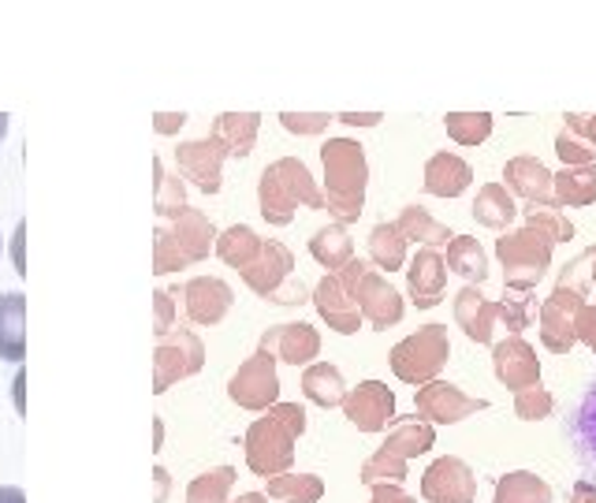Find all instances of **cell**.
I'll list each match as a JSON object with an SVG mask.
<instances>
[{
  "instance_id": "60d3db41",
  "label": "cell",
  "mask_w": 596,
  "mask_h": 503,
  "mask_svg": "<svg viewBox=\"0 0 596 503\" xmlns=\"http://www.w3.org/2000/svg\"><path fill=\"white\" fill-rule=\"evenodd\" d=\"M522 224L545 232L551 243H571L577 235L571 220L563 217V206H530L526 213H522Z\"/></svg>"
},
{
  "instance_id": "74e56055",
  "label": "cell",
  "mask_w": 596,
  "mask_h": 503,
  "mask_svg": "<svg viewBox=\"0 0 596 503\" xmlns=\"http://www.w3.org/2000/svg\"><path fill=\"white\" fill-rule=\"evenodd\" d=\"M443 127H448L451 143L485 146L496 127V120H492V112H448V116H443Z\"/></svg>"
},
{
  "instance_id": "484cf974",
  "label": "cell",
  "mask_w": 596,
  "mask_h": 503,
  "mask_svg": "<svg viewBox=\"0 0 596 503\" xmlns=\"http://www.w3.org/2000/svg\"><path fill=\"white\" fill-rule=\"evenodd\" d=\"M433 444H436V429H433V421L422 418V414H414V418H391L385 452L411 463V458L429 452Z\"/></svg>"
},
{
  "instance_id": "52a82bcc",
  "label": "cell",
  "mask_w": 596,
  "mask_h": 503,
  "mask_svg": "<svg viewBox=\"0 0 596 503\" xmlns=\"http://www.w3.org/2000/svg\"><path fill=\"white\" fill-rule=\"evenodd\" d=\"M206 366V343L191 329H168L154 343V395H165L172 384L202 373Z\"/></svg>"
},
{
  "instance_id": "be15d7a7",
  "label": "cell",
  "mask_w": 596,
  "mask_h": 503,
  "mask_svg": "<svg viewBox=\"0 0 596 503\" xmlns=\"http://www.w3.org/2000/svg\"><path fill=\"white\" fill-rule=\"evenodd\" d=\"M8 123H12V116H8V112H0V138L8 135Z\"/></svg>"
},
{
  "instance_id": "3957f363",
  "label": "cell",
  "mask_w": 596,
  "mask_h": 503,
  "mask_svg": "<svg viewBox=\"0 0 596 503\" xmlns=\"http://www.w3.org/2000/svg\"><path fill=\"white\" fill-rule=\"evenodd\" d=\"M257 206H261V217L272 228H288L299 206L325 209V191L317 187V180L299 157H280L257 180Z\"/></svg>"
},
{
  "instance_id": "30bf717a",
  "label": "cell",
  "mask_w": 596,
  "mask_h": 503,
  "mask_svg": "<svg viewBox=\"0 0 596 503\" xmlns=\"http://www.w3.org/2000/svg\"><path fill=\"white\" fill-rule=\"evenodd\" d=\"M414 407L425 421H433V426H459V421L470 418V414H482L488 403L477 400V395H466L459 384L433 377V381L417 384Z\"/></svg>"
},
{
  "instance_id": "d4e9b609",
  "label": "cell",
  "mask_w": 596,
  "mask_h": 503,
  "mask_svg": "<svg viewBox=\"0 0 596 503\" xmlns=\"http://www.w3.org/2000/svg\"><path fill=\"white\" fill-rule=\"evenodd\" d=\"M0 358L23 366L26 358V295H0Z\"/></svg>"
},
{
  "instance_id": "f907efd6",
  "label": "cell",
  "mask_w": 596,
  "mask_h": 503,
  "mask_svg": "<svg viewBox=\"0 0 596 503\" xmlns=\"http://www.w3.org/2000/svg\"><path fill=\"white\" fill-rule=\"evenodd\" d=\"M577 340L596 355V303H585L582 314H577Z\"/></svg>"
},
{
  "instance_id": "e0dca14e",
  "label": "cell",
  "mask_w": 596,
  "mask_h": 503,
  "mask_svg": "<svg viewBox=\"0 0 596 503\" xmlns=\"http://www.w3.org/2000/svg\"><path fill=\"white\" fill-rule=\"evenodd\" d=\"M443 291H448V261L440 246H422L406 269V295L417 310H433L436 303H443Z\"/></svg>"
},
{
  "instance_id": "9c48e42d",
  "label": "cell",
  "mask_w": 596,
  "mask_h": 503,
  "mask_svg": "<svg viewBox=\"0 0 596 503\" xmlns=\"http://www.w3.org/2000/svg\"><path fill=\"white\" fill-rule=\"evenodd\" d=\"M228 400L243 410H269L272 403H280V373H276V358L269 351L257 347L254 355L231 373Z\"/></svg>"
},
{
  "instance_id": "816d5d0a",
  "label": "cell",
  "mask_w": 596,
  "mask_h": 503,
  "mask_svg": "<svg viewBox=\"0 0 596 503\" xmlns=\"http://www.w3.org/2000/svg\"><path fill=\"white\" fill-rule=\"evenodd\" d=\"M373 489V496H369V503H417L414 496H406L399 484H391V481H380V484H369Z\"/></svg>"
},
{
  "instance_id": "03108f58",
  "label": "cell",
  "mask_w": 596,
  "mask_h": 503,
  "mask_svg": "<svg viewBox=\"0 0 596 503\" xmlns=\"http://www.w3.org/2000/svg\"><path fill=\"white\" fill-rule=\"evenodd\" d=\"M593 287H596V258H593Z\"/></svg>"
},
{
  "instance_id": "4316f807",
  "label": "cell",
  "mask_w": 596,
  "mask_h": 503,
  "mask_svg": "<svg viewBox=\"0 0 596 503\" xmlns=\"http://www.w3.org/2000/svg\"><path fill=\"white\" fill-rule=\"evenodd\" d=\"M302 395H306L314 407H343V395H346V384H343V373L332 366V361H309L302 369Z\"/></svg>"
},
{
  "instance_id": "d6986e66",
  "label": "cell",
  "mask_w": 596,
  "mask_h": 503,
  "mask_svg": "<svg viewBox=\"0 0 596 503\" xmlns=\"http://www.w3.org/2000/svg\"><path fill=\"white\" fill-rule=\"evenodd\" d=\"M257 347L269 351L276 361H288V366H309V361L321 355V332L306 321L272 324V329H265Z\"/></svg>"
},
{
  "instance_id": "44dd1931",
  "label": "cell",
  "mask_w": 596,
  "mask_h": 503,
  "mask_svg": "<svg viewBox=\"0 0 596 503\" xmlns=\"http://www.w3.org/2000/svg\"><path fill=\"white\" fill-rule=\"evenodd\" d=\"M231 303H235V295H231V287L220 277H198L183 287L186 317H191L194 324H202V329L224 321Z\"/></svg>"
},
{
  "instance_id": "83f0119b",
  "label": "cell",
  "mask_w": 596,
  "mask_h": 503,
  "mask_svg": "<svg viewBox=\"0 0 596 503\" xmlns=\"http://www.w3.org/2000/svg\"><path fill=\"white\" fill-rule=\"evenodd\" d=\"M443 261H448V272H455L466 284L482 287L488 280V254L474 235H451V243L443 246Z\"/></svg>"
},
{
  "instance_id": "1f68e13d",
  "label": "cell",
  "mask_w": 596,
  "mask_h": 503,
  "mask_svg": "<svg viewBox=\"0 0 596 503\" xmlns=\"http://www.w3.org/2000/svg\"><path fill=\"white\" fill-rule=\"evenodd\" d=\"M309 254H314V261L328 272L343 269V265L354 258V240L346 235V224L332 220V224H325L321 232H314V240H309Z\"/></svg>"
},
{
  "instance_id": "5b68a950",
  "label": "cell",
  "mask_w": 596,
  "mask_h": 503,
  "mask_svg": "<svg viewBox=\"0 0 596 503\" xmlns=\"http://www.w3.org/2000/svg\"><path fill=\"white\" fill-rule=\"evenodd\" d=\"M551 243L545 232L522 224L514 232H503L496 240V261L503 269L507 291H533L551 269Z\"/></svg>"
},
{
  "instance_id": "f5cc1de1",
  "label": "cell",
  "mask_w": 596,
  "mask_h": 503,
  "mask_svg": "<svg viewBox=\"0 0 596 503\" xmlns=\"http://www.w3.org/2000/svg\"><path fill=\"white\" fill-rule=\"evenodd\" d=\"M183 123H186V112H157L154 131H157V135H180Z\"/></svg>"
},
{
  "instance_id": "9f6ffc18",
  "label": "cell",
  "mask_w": 596,
  "mask_h": 503,
  "mask_svg": "<svg viewBox=\"0 0 596 503\" xmlns=\"http://www.w3.org/2000/svg\"><path fill=\"white\" fill-rule=\"evenodd\" d=\"M154 484H157V489H154V503H165L168 500V489H172V481H168L165 466H157V470H154Z\"/></svg>"
},
{
  "instance_id": "11a10c76",
  "label": "cell",
  "mask_w": 596,
  "mask_h": 503,
  "mask_svg": "<svg viewBox=\"0 0 596 503\" xmlns=\"http://www.w3.org/2000/svg\"><path fill=\"white\" fill-rule=\"evenodd\" d=\"M23 243H26V224L15 228V235H12V261H15V272L20 277H26V258H23Z\"/></svg>"
},
{
  "instance_id": "6f0895ef",
  "label": "cell",
  "mask_w": 596,
  "mask_h": 503,
  "mask_svg": "<svg viewBox=\"0 0 596 503\" xmlns=\"http://www.w3.org/2000/svg\"><path fill=\"white\" fill-rule=\"evenodd\" d=\"M23 388H26V373H23V366H20V373H15V410L26 414V395H23Z\"/></svg>"
},
{
  "instance_id": "f35d334b",
  "label": "cell",
  "mask_w": 596,
  "mask_h": 503,
  "mask_svg": "<svg viewBox=\"0 0 596 503\" xmlns=\"http://www.w3.org/2000/svg\"><path fill=\"white\" fill-rule=\"evenodd\" d=\"M533 317H537V298H533V291H507L500 303H496V321H500L511 335H526Z\"/></svg>"
},
{
  "instance_id": "603a6c76",
  "label": "cell",
  "mask_w": 596,
  "mask_h": 503,
  "mask_svg": "<svg viewBox=\"0 0 596 503\" xmlns=\"http://www.w3.org/2000/svg\"><path fill=\"white\" fill-rule=\"evenodd\" d=\"M455 321L474 343H492L496 303H488L477 284H462L459 295H455Z\"/></svg>"
},
{
  "instance_id": "5bb4252c",
  "label": "cell",
  "mask_w": 596,
  "mask_h": 503,
  "mask_svg": "<svg viewBox=\"0 0 596 503\" xmlns=\"http://www.w3.org/2000/svg\"><path fill=\"white\" fill-rule=\"evenodd\" d=\"M343 414L358 432H380L396 418V392L380 381H362L343 395Z\"/></svg>"
},
{
  "instance_id": "94428289",
  "label": "cell",
  "mask_w": 596,
  "mask_h": 503,
  "mask_svg": "<svg viewBox=\"0 0 596 503\" xmlns=\"http://www.w3.org/2000/svg\"><path fill=\"white\" fill-rule=\"evenodd\" d=\"M161 444H165V421L154 418V452H161Z\"/></svg>"
},
{
  "instance_id": "7c38bea8",
  "label": "cell",
  "mask_w": 596,
  "mask_h": 503,
  "mask_svg": "<svg viewBox=\"0 0 596 503\" xmlns=\"http://www.w3.org/2000/svg\"><path fill=\"white\" fill-rule=\"evenodd\" d=\"M422 496L429 503H474L477 478L455 455L433 458V466L422 474Z\"/></svg>"
},
{
  "instance_id": "91938a15",
  "label": "cell",
  "mask_w": 596,
  "mask_h": 503,
  "mask_svg": "<svg viewBox=\"0 0 596 503\" xmlns=\"http://www.w3.org/2000/svg\"><path fill=\"white\" fill-rule=\"evenodd\" d=\"M571 503H593V496H589V481H577V484H574Z\"/></svg>"
},
{
  "instance_id": "8fae6325",
  "label": "cell",
  "mask_w": 596,
  "mask_h": 503,
  "mask_svg": "<svg viewBox=\"0 0 596 503\" xmlns=\"http://www.w3.org/2000/svg\"><path fill=\"white\" fill-rule=\"evenodd\" d=\"M354 303H358V310H362V321H369L377 332L396 329L406 314L403 295H399V291L391 287V280L377 269H366L358 277V284H354Z\"/></svg>"
},
{
  "instance_id": "8d00e7d4",
  "label": "cell",
  "mask_w": 596,
  "mask_h": 503,
  "mask_svg": "<svg viewBox=\"0 0 596 503\" xmlns=\"http://www.w3.org/2000/svg\"><path fill=\"white\" fill-rule=\"evenodd\" d=\"M154 209L161 220H172L180 217L186 209V187L180 175H168L165 172V161L154 157Z\"/></svg>"
},
{
  "instance_id": "ab89813d",
  "label": "cell",
  "mask_w": 596,
  "mask_h": 503,
  "mask_svg": "<svg viewBox=\"0 0 596 503\" xmlns=\"http://www.w3.org/2000/svg\"><path fill=\"white\" fill-rule=\"evenodd\" d=\"M231 484H235V470H231V466L206 470L191 481V489H186V503H228Z\"/></svg>"
},
{
  "instance_id": "681fc988",
  "label": "cell",
  "mask_w": 596,
  "mask_h": 503,
  "mask_svg": "<svg viewBox=\"0 0 596 503\" xmlns=\"http://www.w3.org/2000/svg\"><path fill=\"white\" fill-rule=\"evenodd\" d=\"M269 303H276V306H302V303H309V291H306V284H302V280L291 277L288 284H283V287L269 298Z\"/></svg>"
},
{
  "instance_id": "d6a6232c",
  "label": "cell",
  "mask_w": 596,
  "mask_h": 503,
  "mask_svg": "<svg viewBox=\"0 0 596 503\" xmlns=\"http://www.w3.org/2000/svg\"><path fill=\"white\" fill-rule=\"evenodd\" d=\"M396 224H399V232H403V240L417 243V246H448L451 235H455L448 224H440V220L422 206H406Z\"/></svg>"
},
{
  "instance_id": "f6af8a7d",
  "label": "cell",
  "mask_w": 596,
  "mask_h": 503,
  "mask_svg": "<svg viewBox=\"0 0 596 503\" xmlns=\"http://www.w3.org/2000/svg\"><path fill=\"white\" fill-rule=\"evenodd\" d=\"M332 120L328 112H280V127L291 135H325Z\"/></svg>"
},
{
  "instance_id": "836d02e7",
  "label": "cell",
  "mask_w": 596,
  "mask_h": 503,
  "mask_svg": "<svg viewBox=\"0 0 596 503\" xmlns=\"http://www.w3.org/2000/svg\"><path fill=\"white\" fill-rule=\"evenodd\" d=\"M406 243L403 232H399L396 220H385L369 232V261L385 272H399L406 265Z\"/></svg>"
},
{
  "instance_id": "6da1fadb",
  "label": "cell",
  "mask_w": 596,
  "mask_h": 503,
  "mask_svg": "<svg viewBox=\"0 0 596 503\" xmlns=\"http://www.w3.org/2000/svg\"><path fill=\"white\" fill-rule=\"evenodd\" d=\"M325 164V209L340 224H354L366 209L369 161L358 138H328L321 146Z\"/></svg>"
},
{
  "instance_id": "4dcf8cb0",
  "label": "cell",
  "mask_w": 596,
  "mask_h": 503,
  "mask_svg": "<svg viewBox=\"0 0 596 503\" xmlns=\"http://www.w3.org/2000/svg\"><path fill=\"white\" fill-rule=\"evenodd\" d=\"M261 235L254 232L251 224H231L224 232H217V243H212V254H217L220 261L231 265V269H246L257 250H261Z\"/></svg>"
},
{
  "instance_id": "f1b7e54d",
  "label": "cell",
  "mask_w": 596,
  "mask_h": 503,
  "mask_svg": "<svg viewBox=\"0 0 596 503\" xmlns=\"http://www.w3.org/2000/svg\"><path fill=\"white\" fill-rule=\"evenodd\" d=\"M551 187H556V201L563 209L593 206L596 201V161L593 164H563L551 172Z\"/></svg>"
},
{
  "instance_id": "b9f144b4",
  "label": "cell",
  "mask_w": 596,
  "mask_h": 503,
  "mask_svg": "<svg viewBox=\"0 0 596 503\" xmlns=\"http://www.w3.org/2000/svg\"><path fill=\"white\" fill-rule=\"evenodd\" d=\"M362 484H380V481H391V484H399L406 478V458H399V455H391V452H373L366 463H362Z\"/></svg>"
},
{
  "instance_id": "ee69618b",
  "label": "cell",
  "mask_w": 596,
  "mask_h": 503,
  "mask_svg": "<svg viewBox=\"0 0 596 503\" xmlns=\"http://www.w3.org/2000/svg\"><path fill=\"white\" fill-rule=\"evenodd\" d=\"M551 410H556V400H551L548 388H540V381L514 392V414H519L522 421H540L548 418Z\"/></svg>"
},
{
  "instance_id": "7bdbcfd3",
  "label": "cell",
  "mask_w": 596,
  "mask_h": 503,
  "mask_svg": "<svg viewBox=\"0 0 596 503\" xmlns=\"http://www.w3.org/2000/svg\"><path fill=\"white\" fill-rule=\"evenodd\" d=\"M593 258H596V243L585 246L577 258H571V261L563 265V269H559L556 284L559 287H574V291H582V295L593 298Z\"/></svg>"
},
{
  "instance_id": "7dc6e473",
  "label": "cell",
  "mask_w": 596,
  "mask_h": 503,
  "mask_svg": "<svg viewBox=\"0 0 596 503\" xmlns=\"http://www.w3.org/2000/svg\"><path fill=\"white\" fill-rule=\"evenodd\" d=\"M175 329V298L172 291H157L154 295V335Z\"/></svg>"
},
{
  "instance_id": "277c9868",
  "label": "cell",
  "mask_w": 596,
  "mask_h": 503,
  "mask_svg": "<svg viewBox=\"0 0 596 503\" xmlns=\"http://www.w3.org/2000/svg\"><path fill=\"white\" fill-rule=\"evenodd\" d=\"M212 243H217V228L202 209L186 206L180 217L165 220L154 232V272L168 277V272H180L186 265H198L209 258Z\"/></svg>"
},
{
  "instance_id": "f546056e",
  "label": "cell",
  "mask_w": 596,
  "mask_h": 503,
  "mask_svg": "<svg viewBox=\"0 0 596 503\" xmlns=\"http://www.w3.org/2000/svg\"><path fill=\"white\" fill-rule=\"evenodd\" d=\"M474 220L482 228H496V232H507V228L519 220V201L514 194L503 187V183H485L474 198Z\"/></svg>"
},
{
  "instance_id": "e575fe53",
  "label": "cell",
  "mask_w": 596,
  "mask_h": 503,
  "mask_svg": "<svg viewBox=\"0 0 596 503\" xmlns=\"http://www.w3.org/2000/svg\"><path fill=\"white\" fill-rule=\"evenodd\" d=\"M492 503H551V484L530 470H511L496 481Z\"/></svg>"
},
{
  "instance_id": "7a4b0ae2",
  "label": "cell",
  "mask_w": 596,
  "mask_h": 503,
  "mask_svg": "<svg viewBox=\"0 0 596 503\" xmlns=\"http://www.w3.org/2000/svg\"><path fill=\"white\" fill-rule=\"evenodd\" d=\"M302 432H306V410L299 403H272L265 418H257L246 429V466L257 478H276V474L291 470Z\"/></svg>"
},
{
  "instance_id": "cb8c5ba5",
  "label": "cell",
  "mask_w": 596,
  "mask_h": 503,
  "mask_svg": "<svg viewBox=\"0 0 596 503\" xmlns=\"http://www.w3.org/2000/svg\"><path fill=\"white\" fill-rule=\"evenodd\" d=\"M257 131H261V116H257V112H220V116L212 120L209 135L224 146L228 157H251Z\"/></svg>"
},
{
  "instance_id": "ffe728a7",
  "label": "cell",
  "mask_w": 596,
  "mask_h": 503,
  "mask_svg": "<svg viewBox=\"0 0 596 503\" xmlns=\"http://www.w3.org/2000/svg\"><path fill=\"white\" fill-rule=\"evenodd\" d=\"M503 187L522 198L526 206H559L556 187H551V172L540 157H511L503 164Z\"/></svg>"
},
{
  "instance_id": "ac0fdd59",
  "label": "cell",
  "mask_w": 596,
  "mask_h": 503,
  "mask_svg": "<svg viewBox=\"0 0 596 503\" xmlns=\"http://www.w3.org/2000/svg\"><path fill=\"white\" fill-rule=\"evenodd\" d=\"M309 298H314L317 314H321V321L332 332L354 335L362 329V310H358V303H354V291L346 287L336 272H325V277L317 280V287H314V295Z\"/></svg>"
},
{
  "instance_id": "9a60e30c",
  "label": "cell",
  "mask_w": 596,
  "mask_h": 503,
  "mask_svg": "<svg viewBox=\"0 0 596 503\" xmlns=\"http://www.w3.org/2000/svg\"><path fill=\"white\" fill-rule=\"evenodd\" d=\"M239 277H243V284L254 291L257 298H269L288 284L291 277H295V254L288 250L283 243L276 240H265L261 250H257V258L246 265V269H239Z\"/></svg>"
},
{
  "instance_id": "c3c4849f",
  "label": "cell",
  "mask_w": 596,
  "mask_h": 503,
  "mask_svg": "<svg viewBox=\"0 0 596 503\" xmlns=\"http://www.w3.org/2000/svg\"><path fill=\"white\" fill-rule=\"evenodd\" d=\"M563 127L567 131H574L577 138H585L593 149H596V112L593 116H582V112H567L563 116Z\"/></svg>"
},
{
  "instance_id": "8992f818",
  "label": "cell",
  "mask_w": 596,
  "mask_h": 503,
  "mask_svg": "<svg viewBox=\"0 0 596 503\" xmlns=\"http://www.w3.org/2000/svg\"><path fill=\"white\" fill-rule=\"evenodd\" d=\"M448 355H451L448 329H443V324H422V329L391 347L388 366L403 384L417 388L433 381V377H440V369L448 366Z\"/></svg>"
},
{
  "instance_id": "bcb514c9",
  "label": "cell",
  "mask_w": 596,
  "mask_h": 503,
  "mask_svg": "<svg viewBox=\"0 0 596 503\" xmlns=\"http://www.w3.org/2000/svg\"><path fill=\"white\" fill-rule=\"evenodd\" d=\"M556 154L563 164H593L596 161V149L585 143V138H577L574 131H559L556 135Z\"/></svg>"
},
{
  "instance_id": "d590c367",
  "label": "cell",
  "mask_w": 596,
  "mask_h": 503,
  "mask_svg": "<svg viewBox=\"0 0 596 503\" xmlns=\"http://www.w3.org/2000/svg\"><path fill=\"white\" fill-rule=\"evenodd\" d=\"M269 481V500H283V503H317L325 496V481L317 474H276V478H265Z\"/></svg>"
},
{
  "instance_id": "003e7915",
  "label": "cell",
  "mask_w": 596,
  "mask_h": 503,
  "mask_svg": "<svg viewBox=\"0 0 596 503\" xmlns=\"http://www.w3.org/2000/svg\"><path fill=\"white\" fill-rule=\"evenodd\" d=\"M0 254H4V240H0Z\"/></svg>"
},
{
  "instance_id": "6125c7cd",
  "label": "cell",
  "mask_w": 596,
  "mask_h": 503,
  "mask_svg": "<svg viewBox=\"0 0 596 503\" xmlns=\"http://www.w3.org/2000/svg\"><path fill=\"white\" fill-rule=\"evenodd\" d=\"M228 503H269V496H265V492H243L239 500H228Z\"/></svg>"
},
{
  "instance_id": "680465c9",
  "label": "cell",
  "mask_w": 596,
  "mask_h": 503,
  "mask_svg": "<svg viewBox=\"0 0 596 503\" xmlns=\"http://www.w3.org/2000/svg\"><path fill=\"white\" fill-rule=\"evenodd\" d=\"M0 503H26V496H23V489H15V484H4V489H0Z\"/></svg>"
},
{
  "instance_id": "2e32d148",
  "label": "cell",
  "mask_w": 596,
  "mask_h": 503,
  "mask_svg": "<svg viewBox=\"0 0 596 503\" xmlns=\"http://www.w3.org/2000/svg\"><path fill=\"white\" fill-rule=\"evenodd\" d=\"M492 369L500 377L503 388L519 392V388H530L540 381V358L533 351V343L526 335H511L507 332L503 340L492 343Z\"/></svg>"
},
{
  "instance_id": "ba28073f",
  "label": "cell",
  "mask_w": 596,
  "mask_h": 503,
  "mask_svg": "<svg viewBox=\"0 0 596 503\" xmlns=\"http://www.w3.org/2000/svg\"><path fill=\"white\" fill-rule=\"evenodd\" d=\"M589 303V295L574 287H551V295L537 306V324H540V343L551 355H571L577 343V314Z\"/></svg>"
},
{
  "instance_id": "e7e4bbea",
  "label": "cell",
  "mask_w": 596,
  "mask_h": 503,
  "mask_svg": "<svg viewBox=\"0 0 596 503\" xmlns=\"http://www.w3.org/2000/svg\"><path fill=\"white\" fill-rule=\"evenodd\" d=\"M589 496H593V503H596V484H589Z\"/></svg>"
},
{
  "instance_id": "4fadbf2b",
  "label": "cell",
  "mask_w": 596,
  "mask_h": 503,
  "mask_svg": "<svg viewBox=\"0 0 596 503\" xmlns=\"http://www.w3.org/2000/svg\"><path fill=\"white\" fill-rule=\"evenodd\" d=\"M224 146L212 135L194 138V143H180L175 149V164H180V175L191 180L202 194H220V180H224Z\"/></svg>"
},
{
  "instance_id": "7402d4cb",
  "label": "cell",
  "mask_w": 596,
  "mask_h": 503,
  "mask_svg": "<svg viewBox=\"0 0 596 503\" xmlns=\"http://www.w3.org/2000/svg\"><path fill=\"white\" fill-rule=\"evenodd\" d=\"M470 183H474V168L451 149H440L425 161V191L436 198H459Z\"/></svg>"
},
{
  "instance_id": "db71d44e",
  "label": "cell",
  "mask_w": 596,
  "mask_h": 503,
  "mask_svg": "<svg viewBox=\"0 0 596 503\" xmlns=\"http://www.w3.org/2000/svg\"><path fill=\"white\" fill-rule=\"evenodd\" d=\"M336 120L346 123V127H377L385 120V112H340Z\"/></svg>"
}]
</instances>
